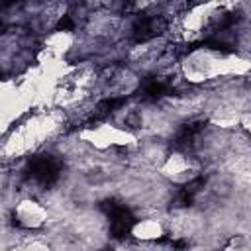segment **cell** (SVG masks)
I'll list each match as a JSON object with an SVG mask.
<instances>
[{"label":"cell","mask_w":251,"mask_h":251,"mask_svg":"<svg viewBox=\"0 0 251 251\" xmlns=\"http://www.w3.org/2000/svg\"><path fill=\"white\" fill-rule=\"evenodd\" d=\"M141 124H143V118H141L139 112H135V110L126 112V116H124V126H126V129H139Z\"/></svg>","instance_id":"6da1fadb"}]
</instances>
